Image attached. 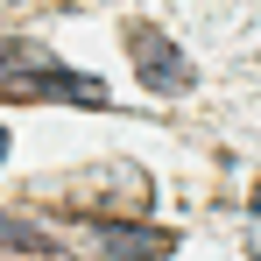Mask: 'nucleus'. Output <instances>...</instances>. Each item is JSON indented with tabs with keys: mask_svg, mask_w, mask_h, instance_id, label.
<instances>
[{
	"mask_svg": "<svg viewBox=\"0 0 261 261\" xmlns=\"http://www.w3.org/2000/svg\"><path fill=\"white\" fill-rule=\"evenodd\" d=\"M0 240H7V247H21V254H43V233L14 226V219H0Z\"/></svg>",
	"mask_w": 261,
	"mask_h": 261,
	"instance_id": "nucleus-4",
	"label": "nucleus"
},
{
	"mask_svg": "<svg viewBox=\"0 0 261 261\" xmlns=\"http://www.w3.org/2000/svg\"><path fill=\"white\" fill-rule=\"evenodd\" d=\"M0 92H7V99H71V106H106V85H99V78L64 71V64H43L21 36L0 43Z\"/></svg>",
	"mask_w": 261,
	"mask_h": 261,
	"instance_id": "nucleus-1",
	"label": "nucleus"
},
{
	"mask_svg": "<svg viewBox=\"0 0 261 261\" xmlns=\"http://www.w3.org/2000/svg\"><path fill=\"white\" fill-rule=\"evenodd\" d=\"M0 155H7V127H0Z\"/></svg>",
	"mask_w": 261,
	"mask_h": 261,
	"instance_id": "nucleus-5",
	"label": "nucleus"
},
{
	"mask_svg": "<svg viewBox=\"0 0 261 261\" xmlns=\"http://www.w3.org/2000/svg\"><path fill=\"white\" fill-rule=\"evenodd\" d=\"M127 49H134V71H141L148 92H191V64H184V49H176L170 36H155L148 21H134Z\"/></svg>",
	"mask_w": 261,
	"mask_h": 261,
	"instance_id": "nucleus-2",
	"label": "nucleus"
},
{
	"mask_svg": "<svg viewBox=\"0 0 261 261\" xmlns=\"http://www.w3.org/2000/svg\"><path fill=\"white\" fill-rule=\"evenodd\" d=\"M99 247L120 261H170L176 233H155V226H99Z\"/></svg>",
	"mask_w": 261,
	"mask_h": 261,
	"instance_id": "nucleus-3",
	"label": "nucleus"
}]
</instances>
